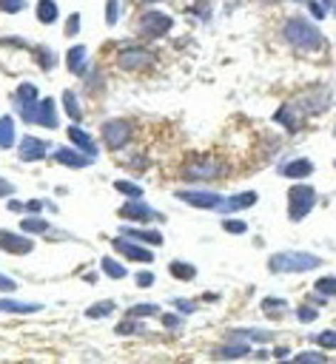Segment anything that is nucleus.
<instances>
[{
  "label": "nucleus",
  "instance_id": "nucleus-41",
  "mask_svg": "<svg viewBox=\"0 0 336 364\" xmlns=\"http://www.w3.org/2000/svg\"><path fill=\"white\" fill-rule=\"evenodd\" d=\"M222 230H225V233H236V236H242V233L248 230V225H245L242 219H233V216H225V219H222Z\"/></svg>",
  "mask_w": 336,
  "mask_h": 364
},
{
  "label": "nucleus",
  "instance_id": "nucleus-48",
  "mask_svg": "<svg viewBox=\"0 0 336 364\" xmlns=\"http://www.w3.org/2000/svg\"><path fill=\"white\" fill-rule=\"evenodd\" d=\"M134 282H137V287H151V284H154V273H151V270H140V273L134 276Z\"/></svg>",
  "mask_w": 336,
  "mask_h": 364
},
{
  "label": "nucleus",
  "instance_id": "nucleus-26",
  "mask_svg": "<svg viewBox=\"0 0 336 364\" xmlns=\"http://www.w3.org/2000/svg\"><path fill=\"white\" fill-rule=\"evenodd\" d=\"M168 273H171L174 279H179V282H194V279H196V267H194L191 262H179V259H174V262L168 264Z\"/></svg>",
  "mask_w": 336,
  "mask_h": 364
},
{
  "label": "nucleus",
  "instance_id": "nucleus-17",
  "mask_svg": "<svg viewBox=\"0 0 336 364\" xmlns=\"http://www.w3.org/2000/svg\"><path fill=\"white\" fill-rule=\"evenodd\" d=\"M65 63H68V71L71 74H77V77H85V71H88V48L85 46H71L68 51H65Z\"/></svg>",
  "mask_w": 336,
  "mask_h": 364
},
{
  "label": "nucleus",
  "instance_id": "nucleus-14",
  "mask_svg": "<svg viewBox=\"0 0 336 364\" xmlns=\"http://www.w3.org/2000/svg\"><path fill=\"white\" fill-rule=\"evenodd\" d=\"M51 159L57 165H65V168H88L94 162V156L83 154L80 148H54L51 151Z\"/></svg>",
  "mask_w": 336,
  "mask_h": 364
},
{
  "label": "nucleus",
  "instance_id": "nucleus-40",
  "mask_svg": "<svg viewBox=\"0 0 336 364\" xmlns=\"http://www.w3.org/2000/svg\"><path fill=\"white\" fill-rule=\"evenodd\" d=\"M108 313H114V301H100V304H91L85 310V318H103Z\"/></svg>",
  "mask_w": 336,
  "mask_h": 364
},
{
  "label": "nucleus",
  "instance_id": "nucleus-28",
  "mask_svg": "<svg viewBox=\"0 0 336 364\" xmlns=\"http://www.w3.org/2000/svg\"><path fill=\"white\" fill-rule=\"evenodd\" d=\"M40 304L17 301V299H0V313H37Z\"/></svg>",
  "mask_w": 336,
  "mask_h": 364
},
{
  "label": "nucleus",
  "instance_id": "nucleus-15",
  "mask_svg": "<svg viewBox=\"0 0 336 364\" xmlns=\"http://www.w3.org/2000/svg\"><path fill=\"white\" fill-rule=\"evenodd\" d=\"M114 250H120L125 259H134V262H145V264H151V262H154V253H151V250H145L137 239H128V236L114 239Z\"/></svg>",
  "mask_w": 336,
  "mask_h": 364
},
{
  "label": "nucleus",
  "instance_id": "nucleus-19",
  "mask_svg": "<svg viewBox=\"0 0 336 364\" xmlns=\"http://www.w3.org/2000/svg\"><path fill=\"white\" fill-rule=\"evenodd\" d=\"M65 134H68V139H71V145H74V148H80V151H83V154H88V156H97V142H94V139L80 128V125H74V122H71Z\"/></svg>",
  "mask_w": 336,
  "mask_h": 364
},
{
  "label": "nucleus",
  "instance_id": "nucleus-12",
  "mask_svg": "<svg viewBox=\"0 0 336 364\" xmlns=\"http://www.w3.org/2000/svg\"><path fill=\"white\" fill-rule=\"evenodd\" d=\"M0 247L11 256H26L34 250V242L28 239V233H11V230H0Z\"/></svg>",
  "mask_w": 336,
  "mask_h": 364
},
{
  "label": "nucleus",
  "instance_id": "nucleus-7",
  "mask_svg": "<svg viewBox=\"0 0 336 364\" xmlns=\"http://www.w3.org/2000/svg\"><path fill=\"white\" fill-rule=\"evenodd\" d=\"M117 65L122 71H142V68H151L154 65V54L145 46H125L117 54Z\"/></svg>",
  "mask_w": 336,
  "mask_h": 364
},
{
  "label": "nucleus",
  "instance_id": "nucleus-24",
  "mask_svg": "<svg viewBox=\"0 0 336 364\" xmlns=\"http://www.w3.org/2000/svg\"><path fill=\"white\" fill-rule=\"evenodd\" d=\"M259 310H262L268 318H279V316L288 313V301L279 299V296H265V299L259 301Z\"/></svg>",
  "mask_w": 336,
  "mask_h": 364
},
{
  "label": "nucleus",
  "instance_id": "nucleus-50",
  "mask_svg": "<svg viewBox=\"0 0 336 364\" xmlns=\"http://www.w3.org/2000/svg\"><path fill=\"white\" fill-rule=\"evenodd\" d=\"M174 304H177L179 313H194V310H196V304H194V301H185V299H177Z\"/></svg>",
  "mask_w": 336,
  "mask_h": 364
},
{
  "label": "nucleus",
  "instance_id": "nucleus-23",
  "mask_svg": "<svg viewBox=\"0 0 336 364\" xmlns=\"http://www.w3.org/2000/svg\"><path fill=\"white\" fill-rule=\"evenodd\" d=\"M34 17H37V23H43V26L57 23V17H60L57 0H37V6H34Z\"/></svg>",
  "mask_w": 336,
  "mask_h": 364
},
{
  "label": "nucleus",
  "instance_id": "nucleus-49",
  "mask_svg": "<svg viewBox=\"0 0 336 364\" xmlns=\"http://www.w3.org/2000/svg\"><path fill=\"white\" fill-rule=\"evenodd\" d=\"M14 290H17V282L9 279L6 273H0V293H14Z\"/></svg>",
  "mask_w": 336,
  "mask_h": 364
},
{
  "label": "nucleus",
  "instance_id": "nucleus-2",
  "mask_svg": "<svg viewBox=\"0 0 336 364\" xmlns=\"http://www.w3.org/2000/svg\"><path fill=\"white\" fill-rule=\"evenodd\" d=\"M316 267H322V259L308 250H279L268 259L271 273H305V270H316Z\"/></svg>",
  "mask_w": 336,
  "mask_h": 364
},
{
  "label": "nucleus",
  "instance_id": "nucleus-32",
  "mask_svg": "<svg viewBox=\"0 0 336 364\" xmlns=\"http://www.w3.org/2000/svg\"><path fill=\"white\" fill-rule=\"evenodd\" d=\"M114 191L122 193V196H128V199H142V185H137L131 179H117L114 182Z\"/></svg>",
  "mask_w": 336,
  "mask_h": 364
},
{
  "label": "nucleus",
  "instance_id": "nucleus-43",
  "mask_svg": "<svg viewBox=\"0 0 336 364\" xmlns=\"http://www.w3.org/2000/svg\"><path fill=\"white\" fill-rule=\"evenodd\" d=\"M296 358H299V361H327V350H322V347H319V350H305V353H299Z\"/></svg>",
  "mask_w": 336,
  "mask_h": 364
},
{
  "label": "nucleus",
  "instance_id": "nucleus-30",
  "mask_svg": "<svg viewBox=\"0 0 336 364\" xmlns=\"http://www.w3.org/2000/svg\"><path fill=\"white\" fill-rule=\"evenodd\" d=\"M231 338H251V341H271L273 338V333L271 330H256V327H242V330H233L231 333Z\"/></svg>",
  "mask_w": 336,
  "mask_h": 364
},
{
  "label": "nucleus",
  "instance_id": "nucleus-10",
  "mask_svg": "<svg viewBox=\"0 0 336 364\" xmlns=\"http://www.w3.org/2000/svg\"><path fill=\"white\" fill-rule=\"evenodd\" d=\"M177 199L199 210H219V205L225 202V196L216 191H185V188L177 191Z\"/></svg>",
  "mask_w": 336,
  "mask_h": 364
},
{
  "label": "nucleus",
  "instance_id": "nucleus-21",
  "mask_svg": "<svg viewBox=\"0 0 336 364\" xmlns=\"http://www.w3.org/2000/svg\"><path fill=\"white\" fill-rule=\"evenodd\" d=\"M273 119H276L279 125H285L288 131H296V128H299V122H302V114H299V111L293 108V102L288 100V102H282V105L276 108Z\"/></svg>",
  "mask_w": 336,
  "mask_h": 364
},
{
  "label": "nucleus",
  "instance_id": "nucleus-31",
  "mask_svg": "<svg viewBox=\"0 0 336 364\" xmlns=\"http://www.w3.org/2000/svg\"><path fill=\"white\" fill-rule=\"evenodd\" d=\"M34 57H37V65L43 71H51L57 65V54L48 48V46H34Z\"/></svg>",
  "mask_w": 336,
  "mask_h": 364
},
{
  "label": "nucleus",
  "instance_id": "nucleus-38",
  "mask_svg": "<svg viewBox=\"0 0 336 364\" xmlns=\"http://www.w3.org/2000/svg\"><path fill=\"white\" fill-rule=\"evenodd\" d=\"M313 290L322 296H336V276H319L313 282Z\"/></svg>",
  "mask_w": 336,
  "mask_h": 364
},
{
  "label": "nucleus",
  "instance_id": "nucleus-13",
  "mask_svg": "<svg viewBox=\"0 0 336 364\" xmlns=\"http://www.w3.org/2000/svg\"><path fill=\"white\" fill-rule=\"evenodd\" d=\"M46 154H48V142H43L40 136H23L17 142V156L23 162H40L46 159Z\"/></svg>",
  "mask_w": 336,
  "mask_h": 364
},
{
  "label": "nucleus",
  "instance_id": "nucleus-11",
  "mask_svg": "<svg viewBox=\"0 0 336 364\" xmlns=\"http://www.w3.org/2000/svg\"><path fill=\"white\" fill-rule=\"evenodd\" d=\"M120 219H131V222H159L162 219V213H157L151 205H145L142 199H128L125 205H120Z\"/></svg>",
  "mask_w": 336,
  "mask_h": 364
},
{
  "label": "nucleus",
  "instance_id": "nucleus-39",
  "mask_svg": "<svg viewBox=\"0 0 336 364\" xmlns=\"http://www.w3.org/2000/svg\"><path fill=\"white\" fill-rule=\"evenodd\" d=\"M296 318L302 321V324H310V321H316L319 318V310H316V304L310 301V304H299L296 307Z\"/></svg>",
  "mask_w": 336,
  "mask_h": 364
},
{
  "label": "nucleus",
  "instance_id": "nucleus-45",
  "mask_svg": "<svg viewBox=\"0 0 336 364\" xmlns=\"http://www.w3.org/2000/svg\"><path fill=\"white\" fill-rule=\"evenodd\" d=\"M23 9H26V0H0V11L6 14H17Z\"/></svg>",
  "mask_w": 336,
  "mask_h": 364
},
{
  "label": "nucleus",
  "instance_id": "nucleus-52",
  "mask_svg": "<svg viewBox=\"0 0 336 364\" xmlns=\"http://www.w3.org/2000/svg\"><path fill=\"white\" fill-rule=\"evenodd\" d=\"M43 210V202L40 199H28L26 202V213H40Z\"/></svg>",
  "mask_w": 336,
  "mask_h": 364
},
{
  "label": "nucleus",
  "instance_id": "nucleus-57",
  "mask_svg": "<svg viewBox=\"0 0 336 364\" xmlns=\"http://www.w3.org/2000/svg\"><path fill=\"white\" fill-rule=\"evenodd\" d=\"M259 3H279V0H259Z\"/></svg>",
  "mask_w": 336,
  "mask_h": 364
},
{
  "label": "nucleus",
  "instance_id": "nucleus-36",
  "mask_svg": "<svg viewBox=\"0 0 336 364\" xmlns=\"http://www.w3.org/2000/svg\"><path fill=\"white\" fill-rule=\"evenodd\" d=\"M145 327H142V318H131V316H125V321H120L117 327H114V333L117 336H131V333H142Z\"/></svg>",
  "mask_w": 336,
  "mask_h": 364
},
{
  "label": "nucleus",
  "instance_id": "nucleus-47",
  "mask_svg": "<svg viewBox=\"0 0 336 364\" xmlns=\"http://www.w3.org/2000/svg\"><path fill=\"white\" fill-rule=\"evenodd\" d=\"M77 31H80V14L74 11V14L65 20V37H74Z\"/></svg>",
  "mask_w": 336,
  "mask_h": 364
},
{
  "label": "nucleus",
  "instance_id": "nucleus-9",
  "mask_svg": "<svg viewBox=\"0 0 336 364\" xmlns=\"http://www.w3.org/2000/svg\"><path fill=\"white\" fill-rule=\"evenodd\" d=\"M100 136H103L105 148L120 151V148H125L131 142V122L128 119H108V122H103Z\"/></svg>",
  "mask_w": 336,
  "mask_h": 364
},
{
  "label": "nucleus",
  "instance_id": "nucleus-58",
  "mask_svg": "<svg viewBox=\"0 0 336 364\" xmlns=\"http://www.w3.org/2000/svg\"><path fill=\"white\" fill-rule=\"evenodd\" d=\"M140 3H159V0H140Z\"/></svg>",
  "mask_w": 336,
  "mask_h": 364
},
{
  "label": "nucleus",
  "instance_id": "nucleus-55",
  "mask_svg": "<svg viewBox=\"0 0 336 364\" xmlns=\"http://www.w3.org/2000/svg\"><path fill=\"white\" fill-rule=\"evenodd\" d=\"M202 299H205V301H216V299H219V293H202Z\"/></svg>",
  "mask_w": 336,
  "mask_h": 364
},
{
  "label": "nucleus",
  "instance_id": "nucleus-4",
  "mask_svg": "<svg viewBox=\"0 0 336 364\" xmlns=\"http://www.w3.org/2000/svg\"><path fill=\"white\" fill-rule=\"evenodd\" d=\"M313 208H316L313 185H305V182L290 185V191H288V219L290 222H302Z\"/></svg>",
  "mask_w": 336,
  "mask_h": 364
},
{
  "label": "nucleus",
  "instance_id": "nucleus-42",
  "mask_svg": "<svg viewBox=\"0 0 336 364\" xmlns=\"http://www.w3.org/2000/svg\"><path fill=\"white\" fill-rule=\"evenodd\" d=\"M117 20H120V0H105V23L117 26Z\"/></svg>",
  "mask_w": 336,
  "mask_h": 364
},
{
  "label": "nucleus",
  "instance_id": "nucleus-5",
  "mask_svg": "<svg viewBox=\"0 0 336 364\" xmlns=\"http://www.w3.org/2000/svg\"><path fill=\"white\" fill-rule=\"evenodd\" d=\"M171 26H174V20H171L165 11L148 9V11H142L140 20H137V34H140V37H148V40H157V37L168 34Z\"/></svg>",
  "mask_w": 336,
  "mask_h": 364
},
{
  "label": "nucleus",
  "instance_id": "nucleus-56",
  "mask_svg": "<svg viewBox=\"0 0 336 364\" xmlns=\"http://www.w3.org/2000/svg\"><path fill=\"white\" fill-rule=\"evenodd\" d=\"M322 3L327 6V11H333V14H336V0H322Z\"/></svg>",
  "mask_w": 336,
  "mask_h": 364
},
{
  "label": "nucleus",
  "instance_id": "nucleus-59",
  "mask_svg": "<svg viewBox=\"0 0 336 364\" xmlns=\"http://www.w3.org/2000/svg\"><path fill=\"white\" fill-rule=\"evenodd\" d=\"M296 3H305V0H296Z\"/></svg>",
  "mask_w": 336,
  "mask_h": 364
},
{
  "label": "nucleus",
  "instance_id": "nucleus-18",
  "mask_svg": "<svg viewBox=\"0 0 336 364\" xmlns=\"http://www.w3.org/2000/svg\"><path fill=\"white\" fill-rule=\"evenodd\" d=\"M57 105L51 97H40V105H37V117H34V125H43V128H57Z\"/></svg>",
  "mask_w": 336,
  "mask_h": 364
},
{
  "label": "nucleus",
  "instance_id": "nucleus-8",
  "mask_svg": "<svg viewBox=\"0 0 336 364\" xmlns=\"http://www.w3.org/2000/svg\"><path fill=\"white\" fill-rule=\"evenodd\" d=\"M37 105H40V91L34 82H20L14 91V108L20 111V117L26 122H34L37 117Z\"/></svg>",
  "mask_w": 336,
  "mask_h": 364
},
{
  "label": "nucleus",
  "instance_id": "nucleus-27",
  "mask_svg": "<svg viewBox=\"0 0 336 364\" xmlns=\"http://www.w3.org/2000/svg\"><path fill=\"white\" fill-rule=\"evenodd\" d=\"M100 270H103L108 279H125V276H128L125 264L117 262V259H111V256H103V259H100Z\"/></svg>",
  "mask_w": 336,
  "mask_h": 364
},
{
  "label": "nucleus",
  "instance_id": "nucleus-33",
  "mask_svg": "<svg viewBox=\"0 0 336 364\" xmlns=\"http://www.w3.org/2000/svg\"><path fill=\"white\" fill-rule=\"evenodd\" d=\"M63 105H65V114L71 117V122H77L83 117V108H80V100L74 97V91H63Z\"/></svg>",
  "mask_w": 336,
  "mask_h": 364
},
{
  "label": "nucleus",
  "instance_id": "nucleus-53",
  "mask_svg": "<svg viewBox=\"0 0 336 364\" xmlns=\"http://www.w3.org/2000/svg\"><path fill=\"white\" fill-rule=\"evenodd\" d=\"M9 210H26V202H17V199H9Z\"/></svg>",
  "mask_w": 336,
  "mask_h": 364
},
{
  "label": "nucleus",
  "instance_id": "nucleus-20",
  "mask_svg": "<svg viewBox=\"0 0 336 364\" xmlns=\"http://www.w3.org/2000/svg\"><path fill=\"white\" fill-rule=\"evenodd\" d=\"M279 173L288 176V179H305V176L313 173V162L305 159V156H299V159H290V162L279 165Z\"/></svg>",
  "mask_w": 336,
  "mask_h": 364
},
{
  "label": "nucleus",
  "instance_id": "nucleus-16",
  "mask_svg": "<svg viewBox=\"0 0 336 364\" xmlns=\"http://www.w3.org/2000/svg\"><path fill=\"white\" fill-rule=\"evenodd\" d=\"M259 202V193L256 191H239V193H231L222 205H219V210L222 213H236V210H248L251 205H256Z\"/></svg>",
  "mask_w": 336,
  "mask_h": 364
},
{
  "label": "nucleus",
  "instance_id": "nucleus-35",
  "mask_svg": "<svg viewBox=\"0 0 336 364\" xmlns=\"http://www.w3.org/2000/svg\"><path fill=\"white\" fill-rule=\"evenodd\" d=\"M125 316H131V318H148V316H159V307L151 304V301H145V304H134V307H128Z\"/></svg>",
  "mask_w": 336,
  "mask_h": 364
},
{
  "label": "nucleus",
  "instance_id": "nucleus-46",
  "mask_svg": "<svg viewBox=\"0 0 336 364\" xmlns=\"http://www.w3.org/2000/svg\"><path fill=\"white\" fill-rule=\"evenodd\" d=\"M162 327H168V330H179L182 327V318L177 316V313H162Z\"/></svg>",
  "mask_w": 336,
  "mask_h": 364
},
{
  "label": "nucleus",
  "instance_id": "nucleus-22",
  "mask_svg": "<svg viewBox=\"0 0 336 364\" xmlns=\"http://www.w3.org/2000/svg\"><path fill=\"white\" fill-rule=\"evenodd\" d=\"M251 353V347H248V341H239V338H231V341H225V344H219L211 355L214 358H242V355H248Z\"/></svg>",
  "mask_w": 336,
  "mask_h": 364
},
{
  "label": "nucleus",
  "instance_id": "nucleus-6",
  "mask_svg": "<svg viewBox=\"0 0 336 364\" xmlns=\"http://www.w3.org/2000/svg\"><path fill=\"white\" fill-rule=\"evenodd\" d=\"M293 102V108L302 114V117H316V114H322L325 108H327V102H330V94H327V88H310V91H302L296 100H290Z\"/></svg>",
  "mask_w": 336,
  "mask_h": 364
},
{
  "label": "nucleus",
  "instance_id": "nucleus-34",
  "mask_svg": "<svg viewBox=\"0 0 336 364\" xmlns=\"http://www.w3.org/2000/svg\"><path fill=\"white\" fill-rule=\"evenodd\" d=\"M20 228H23V233H48V228H51V225H48L46 219H37V216L31 213V216H26V219H23V225H20Z\"/></svg>",
  "mask_w": 336,
  "mask_h": 364
},
{
  "label": "nucleus",
  "instance_id": "nucleus-1",
  "mask_svg": "<svg viewBox=\"0 0 336 364\" xmlns=\"http://www.w3.org/2000/svg\"><path fill=\"white\" fill-rule=\"evenodd\" d=\"M282 37L288 46H293L296 51H319L325 46V34L319 31V26L308 17H290L282 26Z\"/></svg>",
  "mask_w": 336,
  "mask_h": 364
},
{
  "label": "nucleus",
  "instance_id": "nucleus-29",
  "mask_svg": "<svg viewBox=\"0 0 336 364\" xmlns=\"http://www.w3.org/2000/svg\"><path fill=\"white\" fill-rule=\"evenodd\" d=\"M17 142V134H14V119L9 114L0 117V148H11Z\"/></svg>",
  "mask_w": 336,
  "mask_h": 364
},
{
  "label": "nucleus",
  "instance_id": "nucleus-51",
  "mask_svg": "<svg viewBox=\"0 0 336 364\" xmlns=\"http://www.w3.org/2000/svg\"><path fill=\"white\" fill-rule=\"evenodd\" d=\"M11 193H14V185L0 176V199H3V196H11Z\"/></svg>",
  "mask_w": 336,
  "mask_h": 364
},
{
  "label": "nucleus",
  "instance_id": "nucleus-54",
  "mask_svg": "<svg viewBox=\"0 0 336 364\" xmlns=\"http://www.w3.org/2000/svg\"><path fill=\"white\" fill-rule=\"evenodd\" d=\"M273 355H276V358H288L290 350H288V347H273Z\"/></svg>",
  "mask_w": 336,
  "mask_h": 364
},
{
  "label": "nucleus",
  "instance_id": "nucleus-44",
  "mask_svg": "<svg viewBox=\"0 0 336 364\" xmlns=\"http://www.w3.org/2000/svg\"><path fill=\"white\" fill-rule=\"evenodd\" d=\"M305 3H308V9H310L313 20H322V17H327V6H325L322 0H305Z\"/></svg>",
  "mask_w": 336,
  "mask_h": 364
},
{
  "label": "nucleus",
  "instance_id": "nucleus-37",
  "mask_svg": "<svg viewBox=\"0 0 336 364\" xmlns=\"http://www.w3.org/2000/svg\"><path fill=\"white\" fill-rule=\"evenodd\" d=\"M310 341L322 350H336V330H322V333H313Z\"/></svg>",
  "mask_w": 336,
  "mask_h": 364
},
{
  "label": "nucleus",
  "instance_id": "nucleus-25",
  "mask_svg": "<svg viewBox=\"0 0 336 364\" xmlns=\"http://www.w3.org/2000/svg\"><path fill=\"white\" fill-rule=\"evenodd\" d=\"M122 233H125L128 239L142 242V245H154V247H159V245H162V233H159V230H137V228H125Z\"/></svg>",
  "mask_w": 336,
  "mask_h": 364
},
{
  "label": "nucleus",
  "instance_id": "nucleus-3",
  "mask_svg": "<svg viewBox=\"0 0 336 364\" xmlns=\"http://www.w3.org/2000/svg\"><path fill=\"white\" fill-rule=\"evenodd\" d=\"M179 173L188 182H211V179H219L225 173V162L216 159V156H194L182 165Z\"/></svg>",
  "mask_w": 336,
  "mask_h": 364
}]
</instances>
